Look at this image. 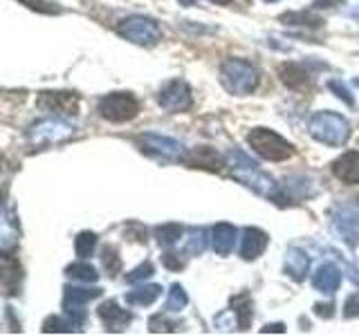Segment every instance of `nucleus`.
Masks as SVG:
<instances>
[{
  "instance_id": "f257e3e1",
  "label": "nucleus",
  "mask_w": 359,
  "mask_h": 336,
  "mask_svg": "<svg viewBox=\"0 0 359 336\" xmlns=\"http://www.w3.org/2000/svg\"><path fill=\"white\" fill-rule=\"evenodd\" d=\"M224 166L231 168V175L238 179L241 184H245L247 188L256 190L258 195H265L274 202L276 193H278V184L272 177L258 171V164L254 160H250L243 150L233 148L224 155Z\"/></svg>"
},
{
  "instance_id": "f03ea898",
  "label": "nucleus",
  "mask_w": 359,
  "mask_h": 336,
  "mask_svg": "<svg viewBox=\"0 0 359 336\" xmlns=\"http://www.w3.org/2000/svg\"><path fill=\"white\" fill-rule=\"evenodd\" d=\"M220 83L229 94L247 97L261 83V74L250 61L243 59H227L220 65Z\"/></svg>"
},
{
  "instance_id": "7ed1b4c3",
  "label": "nucleus",
  "mask_w": 359,
  "mask_h": 336,
  "mask_svg": "<svg viewBox=\"0 0 359 336\" xmlns=\"http://www.w3.org/2000/svg\"><path fill=\"white\" fill-rule=\"evenodd\" d=\"M308 132L312 139H317L319 144L325 146H344L351 137V123L346 121V117L337 115V112H317L310 123H308Z\"/></svg>"
},
{
  "instance_id": "20e7f679",
  "label": "nucleus",
  "mask_w": 359,
  "mask_h": 336,
  "mask_svg": "<svg viewBox=\"0 0 359 336\" xmlns=\"http://www.w3.org/2000/svg\"><path fill=\"white\" fill-rule=\"evenodd\" d=\"M247 144L252 146L256 155H261L267 162H285L294 155V146L269 128H254L247 134Z\"/></svg>"
},
{
  "instance_id": "39448f33",
  "label": "nucleus",
  "mask_w": 359,
  "mask_h": 336,
  "mask_svg": "<svg viewBox=\"0 0 359 336\" xmlns=\"http://www.w3.org/2000/svg\"><path fill=\"white\" fill-rule=\"evenodd\" d=\"M117 34L121 38L140 45V48H153L162 41V27L157 25V20L140 14L121 18L117 22Z\"/></svg>"
},
{
  "instance_id": "423d86ee",
  "label": "nucleus",
  "mask_w": 359,
  "mask_h": 336,
  "mask_svg": "<svg viewBox=\"0 0 359 336\" xmlns=\"http://www.w3.org/2000/svg\"><path fill=\"white\" fill-rule=\"evenodd\" d=\"M74 134V123L67 117H52V119H43L27 130V139L32 146L43 148V146H52V144H61L65 139H70Z\"/></svg>"
},
{
  "instance_id": "0eeeda50",
  "label": "nucleus",
  "mask_w": 359,
  "mask_h": 336,
  "mask_svg": "<svg viewBox=\"0 0 359 336\" xmlns=\"http://www.w3.org/2000/svg\"><path fill=\"white\" fill-rule=\"evenodd\" d=\"M99 115L112 123H126L140 115V101L130 92H112L99 101Z\"/></svg>"
},
{
  "instance_id": "6e6552de",
  "label": "nucleus",
  "mask_w": 359,
  "mask_h": 336,
  "mask_svg": "<svg viewBox=\"0 0 359 336\" xmlns=\"http://www.w3.org/2000/svg\"><path fill=\"white\" fill-rule=\"evenodd\" d=\"M36 106L43 112H50L56 117H70L79 110V97L74 92H63V90H43L36 97Z\"/></svg>"
},
{
  "instance_id": "1a4fd4ad",
  "label": "nucleus",
  "mask_w": 359,
  "mask_h": 336,
  "mask_svg": "<svg viewBox=\"0 0 359 336\" xmlns=\"http://www.w3.org/2000/svg\"><path fill=\"white\" fill-rule=\"evenodd\" d=\"M312 195H317V186L310 177L306 175H294V177H285L283 184H278V193L274 202L278 206H287V204H297L299 200H308Z\"/></svg>"
},
{
  "instance_id": "9d476101",
  "label": "nucleus",
  "mask_w": 359,
  "mask_h": 336,
  "mask_svg": "<svg viewBox=\"0 0 359 336\" xmlns=\"http://www.w3.org/2000/svg\"><path fill=\"white\" fill-rule=\"evenodd\" d=\"M63 294V309H65V316L72 318L79 328L83 325L86 321V305L90 300H95L101 296V289L95 287V289H81V287H70L67 285Z\"/></svg>"
},
{
  "instance_id": "9b49d317",
  "label": "nucleus",
  "mask_w": 359,
  "mask_h": 336,
  "mask_svg": "<svg viewBox=\"0 0 359 336\" xmlns=\"http://www.w3.org/2000/svg\"><path fill=\"white\" fill-rule=\"evenodd\" d=\"M157 104H160L166 112H187L194 106V94H191V88L187 81H168L160 94H157Z\"/></svg>"
},
{
  "instance_id": "f8f14e48",
  "label": "nucleus",
  "mask_w": 359,
  "mask_h": 336,
  "mask_svg": "<svg viewBox=\"0 0 359 336\" xmlns=\"http://www.w3.org/2000/svg\"><path fill=\"white\" fill-rule=\"evenodd\" d=\"M144 150H149L153 155H160L164 160H184L187 150H184V144L171 139V137H164V134H155V132H146L137 139Z\"/></svg>"
},
{
  "instance_id": "ddd939ff",
  "label": "nucleus",
  "mask_w": 359,
  "mask_h": 336,
  "mask_svg": "<svg viewBox=\"0 0 359 336\" xmlns=\"http://www.w3.org/2000/svg\"><path fill=\"white\" fill-rule=\"evenodd\" d=\"M97 312H99V318L104 321L108 332H121V330H126L128 325H130V321H133V314L128 309H121L117 300L101 302Z\"/></svg>"
},
{
  "instance_id": "4468645a",
  "label": "nucleus",
  "mask_w": 359,
  "mask_h": 336,
  "mask_svg": "<svg viewBox=\"0 0 359 336\" xmlns=\"http://www.w3.org/2000/svg\"><path fill=\"white\" fill-rule=\"evenodd\" d=\"M267 242H269V235L256 227H247L243 231V238H241V255L243 260H256L267 249Z\"/></svg>"
},
{
  "instance_id": "2eb2a0df",
  "label": "nucleus",
  "mask_w": 359,
  "mask_h": 336,
  "mask_svg": "<svg viewBox=\"0 0 359 336\" xmlns=\"http://www.w3.org/2000/svg\"><path fill=\"white\" fill-rule=\"evenodd\" d=\"M332 175L344 184H359V153L351 150L332 162Z\"/></svg>"
},
{
  "instance_id": "dca6fc26",
  "label": "nucleus",
  "mask_w": 359,
  "mask_h": 336,
  "mask_svg": "<svg viewBox=\"0 0 359 336\" xmlns=\"http://www.w3.org/2000/svg\"><path fill=\"white\" fill-rule=\"evenodd\" d=\"M285 274L292 278V280H297V283H301V280H306L308 272H310V258L308 253L299 249V246H290V249L285 251Z\"/></svg>"
},
{
  "instance_id": "f3484780",
  "label": "nucleus",
  "mask_w": 359,
  "mask_h": 336,
  "mask_svg": "<svg viewBox=\"0 0 359 336\" xmlns=\"http://www.w3.org/2000/svg\"><path fill=\"white\" fill-rule=\"evenodd\" d=\"M236 238H238V231H236L233 224L220 222L211 229V246L218 255H229L233 251Z\"/></svg>"
},
{
  "instance_id": "a211bd4d",
  "label": "nucleus",
  "mask_w": 359,
  "mask_h": 336,
  "mask_svg": "<svg viewBox=\"0 0 359 336\" xmlns=\"http://www.w3.org/2000/svg\"><path fill=\"white\" fill-rule=\"evenodd\" d=\"M312 285L317 291H321V294H334V291L339 289V285H341V272L330 262L321 265L317 269V274H314V278H312Z\"/></svg>"
},
{
  "instance_id": "6ab92c4d",
  "label": "nucleus",
  "mask_w": 359,
  "mask_h": 336,
  "mask_svg": "<svg viewBox=\"0 0 359 336\" xmlns=\"http://www.w3.org/2000/svg\"><path fill=\"white\" fill-rule=\"evenodd\" d=\"M20 262L16 260L11 251L3 253V289L7 296L18 294V285H20Z\"/></svg>"
},
{
  "instance_id": "aec40b11",
  "label": "nucleus",
  "mask_w": 359,
  "mask_h": 336,
  "mask_svg": "<svg viewBox=\"0 0 359 336\" xmlns=\"http://www.w3.org/2000/svg\"><path fill=\"white\" fill-rule=\"evenodd\" d=\"M278 76H280V81L292 90H303L310 81L308 70L299 63H283L278 67Z\"/></svg>"
},
{
  "instance_id": "412c9836",
  "label": "nucleus",
  "mask_w": 359,
  "mask_h": 336,
  "mask_svg": "<svg viewBox=\"0 0 359 336\" xmlns=\"http://www.w3.org/2000/svg\"><path fill=\"white\" fill-rule=\"evenodd\" d=\"M184 162L191 164L194 168H207V171H220V168H222L218 153L213 148H207V146H202V148L189 153L184 157Z\"/></svg>"
},
{
  "instance_id": "4be33fe9",
  "label": "nucleus",
  "mask_w": 359,
  "mask_h": 336,
  "mask_svg": "<svg viewBox=\"0 0 359 336\" xmlns=\"http://www.w3.org/2000/svg\"><path fill=\"white\" fill-rule=\"evenodd\" d=\"M355 224H357V220H355V216L351 211H341V216L334 220V229H337V233L341 235V238L351 244V246H355L357 244V240H359V233H357V229H355Z\"/></svg>"
},
{
  "instance_id": "5701e85b",
  "label": "nucleus",
  "mask_w": 359,
  "mask_h": 336,
  "mask_svg": "<svg viewBox=\"0 0 359 336\" xmlns=\"http://www.w3.org/2000/svg\"><path fill=\"white\" fill-rule=\"evenodd\" d=\"M160 296H162L160 285H144V287L128 291L126 302H130V305H151V302H155Z\"/></svg>"
},
{
  "instance_id": "b1692460",
  "label": "nucleus",
  "mask_w": 359,
  "mask_h": 336,
  "mask_svg": "<svg viewBox=\"0 0 359 336\" xmlns=\"http://www.w3.org/2000/svg\"><path fill=\"white\" fill-rule=\"evenodd\" d=\"M283 25H297V27H310V29H317L323 25V20L319 16L310 14V11H290V14H283L278 18Z\"/></svg>"
},
{
  "instance_id": "393cba45",
  "label": "nucleus",
  "mask_w": 359,
  "mask_h": 336,
  "mask_svg": "<svg viewBox=\"0 0 359 336\" xmlns=\"http://www.w3.org/2000/svg\"><path fill=\"white\" fill-rule=\"evenodd\" d=\"M231 309L233 314L238 316V323H241V330H247L252 323V316H254V309H252V298L247 294H241L231 298Z\"/></svg>"
},
{
  "instance_id": "a878e982",
  "label": "nucleus",
  "mask_w": 359,
  "mask_h": 336,
  "mask_svg": "<svg viewBox=\"0 0 359 336\" xmlns=\"http://www.w3.org/2000/svg\"><path fill=\"white\" fill-rule=\"evenodd\" d=\"M65 274L70 276L72 280H81V283H97V280H99L97 269L90 262H72V265H67Z\"/></svg>"
},
{
  "instance_id": "bb28decb",
  "label": "nucleus",
  "mask_w": 359,
  "mask_h": 336,
  "mask_svg": "<svg viewBox=\"0 0 359 336\" xmlns=\"http://www.w3.org/2000/svg\"><path fill=\"white\" fill-rule=\"evenodd\" d=\"M43 332L45 334H72L79 332V325L72 318H61V316H48L43 321Z\"/></svg>"
},
{
  "instance_id": "cd10ccee",
  "label": "nucleus",
  "mask_w": 359,
  "mask_h": 336,
  "mask_svg": "<svg viewBox=\"0 0 359 336\" xmlns=\"http://www.w3.org/2000/svg\"><path fill=\"white\" fill-rule=\"evenodd\" d=\"M182 227L180 224H175V222H171V224H162V227H157L155 229V238H157V242L160 244H164V246H171V244H175L180 238H182Z\"/></svg>"
},
{
  "instance_id": "c85d7f7f",
  "label": "nucleus",
  "mask_w": 359,
  "mask_h": 336,
  "mask_svg": "<svg viewBox=\"0 0 359 336\" xmlns=\"http://www.w3.org/2000/svg\"><path fill=\"white\" fill-rule=\"evenodd\" d=\"M189 302V296L182 285H171V289H168V296H166V312H180L184 309Z\"/></svg>"
},
{
  "instance_id": "c756f323",
  "label": "nucleus",
  "mask_w": 359,
  "mask_h": 336,
  "mask_svg": "<svg viewBox=\"0 0 359 336\" xmlns=\"http://www.w3.org/2000/svg\"><path fill=\"white\" fill-rule=\"evenodd\" d=\"M95 246H97V235H95L93 231H81V233L76 235V240H74V251H76L79 258L93 255Z\"/></svg>"
},
{
  "instance_id": "7c9ffc66",
  "label": "nucleus",
  "mask_w": 359,
  "mask_h": 336,
  "mask_svg": "<svg viewBox=\"0 0 359 336\" xmlns=\"http://www.w3.org/2000/svg\"><path fill=\"white\" fill-rule=\"evenodd\" d=\"M207 249V231L205 229H194L187 238V251L191 255H200Z\"/></svg>"
},
{
  "instance_id": "2f4dec72",
  "label": "nucleus",
  "mask_w": 359,
  "mask_h": 336,
  "mask_svg": "<svg viewBox=\"0 0 359 336\" xmlns=\"http://www.w3.org/2000/svg\"><path fill=\"white\" fill-rule=\"evenodd\" d=\"M101 262H104L108 276H117L121 272V258H119L117 246H106V249L101 251Z\"/></svg>"
},
{
  "instance_id": "473e14b6",
  "label": "nucleus",
  "mask_w": 359,
  "mask_h": 336,
  "mask_svg": "<svg viewBox=\"0 0 359 336\" xmlns=\"http://www.w3.org/2000/svg\"><path fill=\"white\" fill-rule=\"evenodd\" d=\"M149 330L153 334H160V332H180L182 328H180L177 321H168L166 314H157V316H153L149 321Z\"/></svg>"
},
{
  "instance_id": "72a5a7b5",
  "label": "nucleus",
  "mask_w": 359,
  "mask_h": 336,
  "mask_svg": "<svg viewBox=\"0 0 359 336\" xmlns=\"http://www.w3.org/2000/svg\"><path fill=\"white\" fill-rule=\"evenodd\" d=\"M155 274V267H153V262H142L140 267H135L133 272H128L126 274V283L128 285H137V283H142V280H146V278H151Z\"/></svg>"
},
{
  "instance_id": "f704fd0d",
  "label": "nucleus",
  "mask_w": 359,
  "mask_h": 336,
  "mask_svg": "<svg viewBox=\"0 0 359 336\" xmlns=\"http://www.w3.org/2000/svg\"><path fill=\"white\" fill-rule=\"evenodd\" d=\"M328 88L332 90V92H334L337 97H339V99L344 101L346 106H355V99L351 97V92H348V88H346L341 81H330V83H328Z\"/></svg>"
},
{
  "instance_id": "c9c22d12",
  "label": "nucleus",
  "mask_w": 359,
  "mask_h": 336,
  "mask_svg": "<svg viewBox=\"0 0 359 336\" xmlns=\"http://www.w3.org/2000/svg\"><path fill=\"white\" fill-rule=\"evenodd\" d=\"M344 316H346V318H355V316H359V294L348 296V300L344 302Z\"/></svg>"
},
{
  "instance_id": "e433bc0d",
  "label": "nucleus",
  "mask_w": 359,
  "mask_h": 336,
  "mask_svg": "<svg viewBox=\"0 0 359 336\" xmlns=\"http://www.w3.org/2000/svg\"><path fill=\"white\" fill-rule=\"evenodd\" d=\"M164 265H166L168 269H173V272H177V269H182V267H184V262L180 260V255H177V253H164Z\"/></svg>"
},
{
  "instance_id": "4c0bfd02",
  "label": "nucleus",
  "mask_w": 359,
  "mask_h": 336,
  "mask_svg": "<svg viewBox=\"0 0 359 336\" xmlns=\"http://www.w3.org/2000/svg\"><path fill=\"white\" fill-rule=\"evenodd\" d=\"M344 0H312V7H317V9H332L337 5H341Z\"/></svg>"
},
{
  "instance_id": "58836bf2",
  "label": "nucleus",
  "mask_w": 359,
  "mask_h": 336,
  "mask_svg": "<svg viewBox=\"0 0 359 336\" xmlns=\"http://www.w3.org/2000/svg\"><path fill=\"white\" fill-rule=\"evenodd\" d=\"M263 334H269V332H276V334H283L285 332V325L283 323H272V325H265L261 330Z\"/></svg>"
},
{
  "instance_id": "ea45409f",
  "label": "nucleus",
  "mask_w": 359,
  "mask_h": 336,
  "mask_svg": "<svg viewBox=\"0 0 359 336\" xmlns=\"http://www.w3.org/2000/svg\"><path fill=\"white\" fill-rule=\"evenodd\" d=\"M22 5H27V7H32V9H41V5H43V0H20Z\"/></svg>"
},
{
  "instance_id": "a19ab883",
  "label": "nucleus",
  "mask_w": 359,
  "mask_h": 336,
  "mask_svg": "<svg viewBox=\"0 0 359 336\" xmlns=\"http://www.w3.org/2000/svg\"><path fill=\"white\" fill-rule=\"evenodd\" d=\"M351 18H353V20H355V22H357V25H359V7H357V9H353V11H351Z\"/></svg>"
},
{
  "instance_id": "79ce46f5",
  "label": "nucleus",
  "mask_w": 359,
  "mask_h": 336,
  "mask_svg": "<svg viewBox=\"0 0 359 336\" xmlns=\"http://www.w3.org/2000/svg\"><path fill=\"white\" fill-rule=\"evenodd\" d=\"M209 3H213V5H229L231 0H209Z\"/></svg>"
},
{
  "instance_id": "37998d69",
  "label": "nucleus",
  "mask_w": 359,
  "mask_h": 336,
  "mask_svg": "<svg viewBox=\"0 0 359 336\" xmlns=\"http://www.w3.org/2000/svg\"><path fill=\"white\" fill-rule=\"evenodd\" d=\"M353 83H355V85H357V88H359V76H357V78H355V81H353Z\"/></svg>"
},
{
  "instance_id": "c03bdc74",
  "label": "nucleus",
  "mask_w": 359,
  "mask_h": 336,
  "mask_svg": "<svg viewBox=\"0 0 359 336\" xmlns=\"http://www.w3.org/2000/svg\"><path fill=\"white\" fill-rule=\"evenodd\" d=\"M265 3H276V0H265Z\"/></svg>"
}]
</instances>
